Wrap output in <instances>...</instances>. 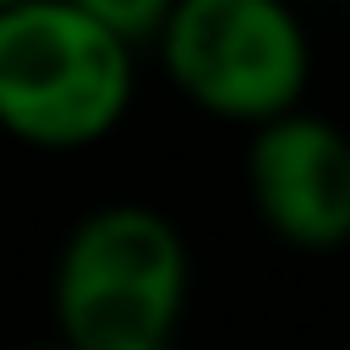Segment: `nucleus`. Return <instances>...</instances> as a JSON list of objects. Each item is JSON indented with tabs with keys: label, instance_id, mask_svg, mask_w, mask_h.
<instances>
[{
	"label": "nucleus",
	"instance_id": "f257e3e1",
	"mask_svg": "<svg viewBox=\"0 0 350 350\" xmlns=\"http://www.w3.org/2000/svg\"><path fill=\"white\" fill-rule=\"evenodd\" d=\"M191 257L170 213L104 202L82 213L55 257V323L66 350H170Z\"/></svg>",
	"mask_w": 350,
	"mask_h": 350
},
{
	"label": "nucleus",
	"instance_id": "f03ea898",
	"mask_svg": "<svg viewBox=\"0 0 350 350\" xmlns=\"http://www.w3.org/2000/svg\"><path fill=\"white\" fill-rule=\"evenodd\" d=\"M137 82L126 49L88 0H22L0 11V126L27 148L104 142Z\"/></svg>",
	"mask_w": 350,
	"mask_h": 350
},
{
	"label": "nucleus",
	"instance_id": "7ed1b4c3",
	"mask_svg": "<svg viewBox=\"0 0 350 350\" xmlns=\"http://www.w3.org/2000/svg\"><path fill=\"white\" fill-rule=\"evenodd\" d=\"M153 49L197 109L252 131L301 109L312 77V38L279 0H180Z\"/></svg>",
	"mask_w": 350,
	"mask_h": 350
},
{
	"label": "nucleus",
	"instance_id": "20e7f679",
	"mask_svg": "<svg viewBox=\"0 0 350 350\" xmlns=\"http://www.w3.org/2000/svg\"><path fill=\"white\" fill-rule=\"evenodd\" d=\"M246 191L284 246L339 252L350 241V131L312 109L257 126L246 142Z\"/></svg>",
	"mask_w": 350,
	"mask_h": 350
},
{
	"label": "nucleus",
	"instance_id": "39448f33",
	"mask_svg": "<svg viewBox=\"0 0 350 350\" xmlns=\"http://www.w3.org/2000/svg\"><path fill=\"white\" fill-rule=\"evenodd\" d=\"M16 350H66L60 339H44V345H16Z\"/></svg>",
	"mask_w": 350,
	"mask_h": 350
},
{
	"label": "nucleus",
	"instance_id": "423d86ee",
	"mask_svg": "<svg viewBox=\"0 0 350 350\" xmlns=\"http://www.w3.org/2000/svg\"><path fill=\"white\" fill-rule=\"evenodd\" d=\"M170 350H175V345H170Z\"/></svg>",
	"mask_w": 350,
	"mask_h": 350
}]
</instances>
